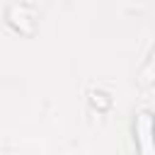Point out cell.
<instances>
[{
	"mask_svg": "<svg viewBox=\"0 0 155 155\" xmlns=\"http://www.w3.org/2000/svg\"><path fill=\"white\" fill-rule=\"evenodd\" d=\"M155 124H153V116L148 111H140L138 114V121H136V136H138V148H140V155H155Z\"/></svg>",
	"mask_w": 155,
	"mask_h": 155,
	"instance_id": "cell-1",
	"label": "cell"
},
{
	"mask_svg": "<svg viewBox=\"0 0 155 155\" xmlns=\"http://www.w3.org/2000/svg\"><path fill=\"white\" fill-rule=\"evenodd\" d=\"M153 75H155V53H153V61H150V65H148V70L143 73V80L148 82V80H153Z\"/></svg>",
	"mask_w": 155,
	"mask_h": 155,
	"instance_id": "cell-2",
	"label": "cell"
}]
</instances>
